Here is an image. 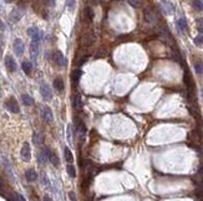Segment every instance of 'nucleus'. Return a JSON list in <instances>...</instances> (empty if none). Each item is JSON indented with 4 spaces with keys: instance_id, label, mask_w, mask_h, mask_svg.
Segmentation results:
<instances>
[{
    "instance_id": "nucleus-1",
    "label": "nucleus",
    "mask_w": 203,
    "mask_h": 201,
    "mask_svg": "<svg viewBox=\"0 0 203 201\" xmlns=\"http://www.w3.org/2000/svg\"><path fill=\"white\" fill-rule=\"evenodd\" d=\"M95 42V32L92 30L87 31L86 34H83V35L81 36V45L82 46H91Z\"/></svg>"
},
{
    "instance_id": "nucleus-16",
    "label": "nucleus",
    "mask_w": 203,
    "mask_h": 201,
    "mask_svg": "<svg viewBox=\"0 0 203 201\" xmlns=\"http://www.w3.org/2000/svg\"><path fill=\"white\" fill-rule=\"evenodd\" d=\"M23 70H24V72L26 73V75H30L31 73V68H32V66H31V64L29 61H24L23 62Z\"/></svg>"
},
{
    "instance_id": "nucleus-29",
    "label": "nucleus",
    "mask_w": 203,
    "mask_h": 201,
    "mask_svg": "<svg viewBox=\"0 0 203 201\" xmlns=\"http://www.w3.org/2000/svg\"><path fill=\"white\" fill-rule=\"evenodd\" d=\"M128 4H130V5H132L134 8H138V6H141V5H142V1H134V0H130Z\"/></svg>"
},
{
    "instance_id": "nucleus-14",
    "label": "nucleus",
    "mask_w": 203,
    "mask_h": 201,
    "mask_svg": "<svg viewBox=\"0 0 203 201\" xmlns=\"http://www.w3.org/2000/svg\"><path fill=\"white\" fill-rule=\"evenodd\" d=\"M54 87L58 89V91H62L64 89V81H62L61 78H56V80H54Z\"/></svg>"
},
{
    "instance_id": "nucleus-36",
    "label": "nucleus",
    "mask_w": 203,
    "mask_h": 201,
    "mask_svg": "<svg viewBox=\"0 0 203 201\" xmlns=\"http://www.w3.org/2000/svg\"><path fill=\"white\" fill-rule=\"evenodd\" d=\"M202 97H203V89H202Z\"/></svg>"
},
{
    "instance_id": "nucleus-20",
    "label": "nucleus",
    "mask_w": 203,
    "mask_h": 201,
    "mask_svg": "<svg viewBox=\"0 0 203 201\" xmlns=\"http://www.w3.org/2000/svg\"><path fill=\"white\" fill-rule=\"evenodd\" d=\"M43 142H44V135L34 134V143L35 144H43Z\"/></svg>"
},
{
    "instance_id": "nucleus-12",
    "label": "nucleus",
    "mask_w": 203,
    "mask_h": 201,
    "mask_svg": "<svg viewBox=\"0 0 203 201\" xmlns=\"http://www.w3.org/2000/svg\"><path fill=\"white\" fill-rule=\"evenodd\" d=\"M43 118H44L46 122H52L54 115H52L51 109L49 108V107H44V109H43Z\"/></svg>"
},
{
    "instance_id": "nucleus-25",
    "label": "nucleus",
    "mask_w": 203,
    "mask_h": 201,
    "mask_svg": "<svg viewBox=\"0 0 203 201\" xmlns=\"http://www.w3.org/2000/svg\"><path fill=\"white\" fill-rule=\"evenodd\" d=\"M27 34H29V36H35V35H38L39 34V31H38V29L36 27H30V29H27Z\"/></svg>"
},
{
    "instance_id": "nucleus-9",
    "label": "nucleus",
    "mask_w": 203,
    "mask_h": 201,
    "mask_svg": "<svg viewBox=\"0 0 203 201\" xmlns=\"http://www.w3.org/2000/svg\"><path fill=\"white\" fill-rule=\"evenodd\" d=\"M94 16H95L94 10L91 9L90 6H86V8L83 9V19H85V21L86 23H91L94 20Z\"/></svg>"
},
{
    "instance_id": "nucleus-33",
    "label": "nucleus",
    "mask_w": 203,
    "mask_h": 201,
    "mask_svg": "<svg viewBox=\"0 0 203 201\" xmlns=\"http://www.w3.org/2000/svg\"><path fill=\"white\" fill-rule=\"evenodd\" d=\"M43 201H54V200H52V199H51L50 196H47V195H45V196H44V200H43Z\"/></svg>"
},
{
    "instance_id": "nucleus-26",
    "label": "nucleus",
    "mask_w": 203,
    "mask_h": 201,
    "mask_svg": "<svg viewBox=\"0 0 203 201\" xmlns=\"http://www.w3.org/2000/svg\"><path fill=\"white\" fill-rule=\"evenodd\" d=\"M194 44L197 46H203V35H198L194 39Z\"/></svg>"
},
{
    "instance_id": "nucleus-15",
    "label": "nucleus",
    "mask_w": 203,
    "mask_h": 201,
    "mask_svg": "<svg viewBox=\"0 0 203 201\" xmlns=\"http://www.w3.org/2000/svg\"><path fill=\"white\" fill-rule=\"evenodd\" d=\"M21 98H23V103L25 106H32L34 105V99L31 98L29 94H23Z\"/></svg>"
},
{
    "instance_id": "nucleus-2",
    "label": "nucleus",
    "mask_w": 203,
    "mask_h": 201,
    "mask_svg": "<svg viewBox=\"0 0 203 201\" xmlns=\"http://www.w3.org/2000/svg\"><path fill=\"white\" fill-rule=\"evenodd\" d=\"M5 107L8 108L11 113H19V110H20L16 99H15V98H13V97H11V98H9L8 101L5 102Z\"/></svg>"
},
{
    "instance_id": "nucleus-31",
    "label": "nucleus",
    "mask_w": 203,
    "mask_h": 201,
    "mask_svg": "<svg viewBox=\"0 0 203 201\" xmlns=\"http://www.w3.org/2000/svg\"><path fill=\"white\" fill-rule=\"evenodd\" d=\"M69 196H70V199H71V201H78V200H76V197H75V194L72 191L69 192Z\"/></svg>"
},
{
    "instance_id": "nucleus-23",
    "label": "nucleus",
    "mask_w": 203,
    "mask_h": 201,
    "mask_svg": "<svg viewBox=\"0 0 203 201\" xmlns=\"http://www.w3.org/2000/svg\"><path fill=\"white\" fill-rule=\"evenodd\" d=\"M74 106L80 108L81 107V99H80V96L79 94H75L74 96Z\"/></svg>"
},
{
    "instance_id": "nucleus-8",
    "label": "nucleus",
    "mask_w": 203,
    "mask_h": 201,
    "mask_svg": "<svg viewBox=\"0 0 203 201\" xmlns=\"http://www.w3.org/2000/svg\"><path fill=\"white\" fill-rule=\"evenodd\" d=\"M14 50H15L18 56H21L23 52H24V42H23V40L16 39L15 41H14Z\"/></svg>"
},
{
    "instance_id": "nucleus-30",
    "label": "nucleus",
    "mask_w": 203,
    "mask_h": 201,
    "mask_svg": "<svg viewBox=\"0 0 203 201\" xmlns=\"http://www.w3.org/2000/svg\"><path fill=\"white\" fill-rule=\"evenodd\" d=\"M43 184L46 185L47 188H50V181H49V179H47V176L45 174H43Z\"/></svg>"
},
{
    "instance_id": "nucleus-32",
    "label": "nucleus",
    "mask_w": 203,
    "mask_h": 201,
    "mask_svg": "<svg viewBox=\"0 0 203 201\" xmlns=\"http://www.w3.org/2000/svg\"><path fill=\"white\" fill-rule=\"evenodd\" d=\"M66 5H69V8H74V5H75V1H66Z\"/></svg>"
},
{
    "instance_id": "nucleus-6",
    "label": "nucleus",
    "mask_w": 203,
    "mask_h": 201,
    "mask_svg": "<svg viewBox=\"0 0 203 201\" xmlns=\"http://www.w3.org/2000/svg\"><path fill=\"white\" fill-rule=\"evenodd\" d=\"M5 66H6V68H8V71H10V72H15L16 71V62L11 56H6Z\"/></svg>"
},
{
    "instance_id": "nucleus-11",
    "label": "nucleus",
    "mask_w": 203,
    "mask_h": 201,
    "mask_svg": "<svg viewBox=\"0 0 203 201\" xmlns=\"http://www.w3.org/2000/svg\"><path fill=\"white\" fill-rule=\"evenodd\" d=\"M25 178H26L27 181L32 183V181H35V180H36L38 174H36V171H35L34 169H27L26 172H25Z\"/></svg>"
},
{
    "instance_id": "nucleus-35",
    "label": "nucleus",
    "mask_w": 203,
    "mask_h": 201,
    "mask_svg": "<svg viewBox=\"0 0 203 201\" xmlns=\"http://www.w3.org/2000/svg\"><path fill=\"white\" fill-rule=\"evenodd\" d=\"M3 185H4V184H3V180H1V179H0V190H1V188H3Z\"/></svg>"
},
{
    "instance_id": "nucleus-5",
    "label": "nucleus",
    "mask_w": 203,
    "mask_h": 201,
    "mask_svg": "<svg viewBox=\"0 0 203 201\" xmlns=\"http://www.w3.org/2000/svg\"><path fill=\"white\" fill-rule=\"evenodd\" d=\"M188 140H191L193 144L198 145L201 144V140H202V137L199 135V132L198 130H192L190 134H188Z\"/></svg>"
},
{
    "instance_id": "nucleus-21",
    "label": "nucleus",
    "mask_w": 203,
    "mask_h": 201,
    "mask_svg": "<svg viewBox=\"0 0 203 201\" xmlns=\"http://www.w3.org/2000/svg\"><path fill=\"white\" fill-rule=\"evenodd\" d=\"M66 170H67V172H69V175L71 176V178H75L76 176V171H75V168H74V165H67L66 166Z\"/></svg>"
},
{
    "instance_id": "nucleus-4",
    "label": "nucleus",
    "mask_w": 203,
    "mask_h": 201,
    "mask_svg": "<svg viewBox=\"0 0 203 201\" xmlns=\"http://www.w3.org/2000/svg\"><path fill=\"white\" fill-rule=\"evenodd\" d=\"M40 92H41V96H43V98L46 99V101H50L52 98V92L50 87H49L47 85H43L40 88Z\"/></svg>"
},
{
    "instance_id": "nucleus-7",
    "label": "nucleus",
    "mask_w": 203,
    "mask_h": 201,
    "mask_svg": "<svg viewBox=\"0 0 203 201\" xmlns=\"http://www.w3.org/2000/svg\"><path fill=\"white\" fill-rule=\"evenodd\" d=\"M54 60H55V62H56V65L60 66V67L65 66V64H66V60H65L64 55H62L61 51H55V53H54Z\"/></svg>"
},
{
    "instance_id": "nucleus-18",
    "label": "nucleus",
    "mask_w": 203,
    "mask_h": 201,
    "mask_svg": "<svg viewBox=\"0 0 203 201\" xmlns=\"http://www.w3.org/2000/svg\"><path fill=\"white\" fill-rule=\"evenodd\" d=\"M194 70L198 75H203V62L202 61H197L194 64Z\"/></svg>"
},
{
    "instance_id": "nucleus-34",
    "label": "nucleus",
    "mask_w": 203,
    "mask_h": 201,
    "mask_svg": "<svg viewBox=\"0 0 203 201\" xmlns=\"http://www.w3.org/2000/svg\"><path fill=\"white\" fill-rule=\"evenodd\" d=\"M4 29V24L1 23V21H0V30H3Z\"/></svg>"
},
{
    "instance_id": "nucleus-17",
    "label": "nucleus",
    "mask_w": 203,
    "mask_h": 201,
    "mask_svg": "<svg viewBox=\"0 0 203 201\" xmlns=\"http://www.w3.org/2000/svg\"><path fill=\"white\" fill-rule=\"evenodd\" d=\"M49 160H50V162L52 163V165H55V166H59V165H60L59 156L55 154V153H51V154H50V156H49Z\"/></svg>"
},
{
    "instance_id": "nucleus-13",
    "label": "nucleus",
    "mask_w": 203,
    "mask_h": 201,
    "mask_svg": "<svg viewBox=\"0 0 203 201\" xmlns=\"http://www.w3.org/2000/svg\"><path fill=\"white\" fill-rule=\"evenodd\" d=\"M21 15H23V14L20 12L19 10H14V11L10 14V19H11V21H14V23L19 21L20 18H21Z\"/></svg>"
},
{
    "instance_id": "nucleus-3",
    "label": "nucleus",
    "mask_w": 203,
    "mask_h": 201,
    "mask_svg": "<svg viewBox=\"0 0 203 201\" xmlns=\"http://www.w3.org/2000/svg\"><path fill=\"white\" fill-rule=\"evenodd\" d=\"M20 154H21V159L25 162H29L30 158H31V150H30V145L27 143H24L23 144V148H21V151H20Z\"/></svg>"
},
{
    "instance_id": "nucleus-22",
    "label": "nucleus",
    "mask_w": 203,
    "mask_h": 201,
    "mask_svg": "<svg viewBox=\"0 0 203 201\" xmlns=\"http://www.w3.org/2000/svg\"><path fill=\"white\" fill-rule=\"evenodd\" d=\"M192 5L194 6V9L196 10H199V11H202L203 10V1H192Z\"/></svg>"
},
{
    "instance_id": "nucleus-24",
    "label": "nucleus",
    "mask_w": 203,
    "mask_h": 201,
    "mask_svg": "<svg viewBox=\"0 0 203 201\" xmlns=\"http://www.w3.org/2000/svg\"><path fill=\"white\" fill-rule=\"evenodd\" d=\"M80 76H81V71L80 70H78V71H74L72 72V81L75 82H78L79 80H80Z\"/></svg>"
},
{
    "instance_id": "nucleus-27",
    "label": "nucleus",
    "mask_w": 203,
    "mask_h": 201,
    "mask_svg": "<svg viewBox=\"0 0 203 201\" xmlns=\"http://www.w3.org/2000/svg\"><path fill=\"white\" fill-rule=\"evenodd\" d=\"M46 155H45V153H44V151H40V153H39V163L40 164H44L45 162H46Z\"/></svg>"
},
{
    "instance_id": "nucleus-10",
    "label": "nucleus",
    "mask_w": 203,
    "mask_h": 201,
    "mask_svg": "<svg viewBox=\"0 0 203 201\" xmlns=\"http://www.w3.org/2000/svg\"><path fill=\"white\" fill-rule=\"evenodd\" d=\"M177 27H178V30L182 34H185L187 31V20H186V18L182 16V18H179L177 20Z\"/></svg>"
},
{
    "instance_id": "nucleus-19",
    "label": "nucleus",
    "mask_w": 203,
    "mask_h": 201,
    "mask_svg": "<svg viewBox=\"0 0 203 201\" xmlns=\"http://www.w3.org/2000/svg\"><path fill=\"white\" fill-rule=\"evenodd\" d=\"M64 154H65V159L69 162V163H71L72 160H74V156H72V153H71V150H70L69 148H65V150H64Z\"/></svg>"
},
{
    "instance_id": "nucleus-28",
    "label": "nucleus",
    "mask_w": 203,
    "mask_h": 201,
    "mask_svg": "<svg viewBox=\"0 0 203 201\" xmlns=\"http://www.w3.org/2000/svg\"><path fill=\"white\" fill-rule=\"evenodd\" d=\"M197 25H198V31L201 32V35H202V32H203V19L197 20Z\"/></svg>"
}]
</instances>
